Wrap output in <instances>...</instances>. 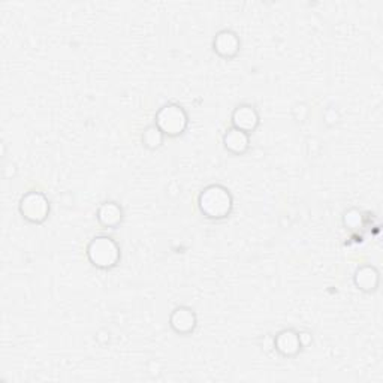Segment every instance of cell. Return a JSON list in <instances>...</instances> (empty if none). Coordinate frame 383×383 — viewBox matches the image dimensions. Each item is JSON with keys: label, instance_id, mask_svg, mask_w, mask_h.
Returning <instances> with one entry per match:
<instances>
[{"label": "cell", "instance_id": "5b68a950", "mask_svg": "<svg viewBox=\"0 0 383 383\" xmlns=\"http://www.w3.org/2000/svg\"><path fill=\"white\" fill-rule=\"evenodd\" d=\"M232 124L235 129L250 133L259 124V114L252 105H239L232 112Z\"/></svg>", "mask_w": 383, "mask_h": 383}, {"label": "cell", "instance_id": "3957f363", "mask_svg": "<svg viewBox=\"0 0 383 383\" xmlns=\"http://www.w3.org/2000/svg\"><path fill=\"white\" fill-rule=\"evenodd\" d=\"M187 114L186 111L176 103H168L162 107L155 119V124L162 130L164 135L168 137H180L187 128Z\"/></svg>", "mask_w": 383, "mask_h": 383}, {"label": "cell", "instance_id": "277c9868", "mask_svg": "<svg viewBox=\"0 0 383 383\" xmlns=\"http://www.w3.org/2000/svg\"><path fill=\"white\" fill-rule=\"evenodd\" d=\"M20 213L31 223H44L50 214V203L41 192L31 190L20 199Z\"/></svg>", "mask_w": 383, "mask_h": 383}, {"label": "cell", "instance_id": "52a82bcc", "mask_svg": "<svg viewBox=\"0 0 383 383\" xmlns=\"http://www.w3.org/2000/svg\"><path fill=\"white\" fill-rule=\"evenodd\" d=\"M239 40L238 36L231 31H222L219 32L214 37L213 48L214 51L223 57V59H232L239 51Z\"/></svg>", "mask_w": 383, "mask_h": 383}, {"label": "cell", "instance_id": "ba28073f", "mask_svg": "<svg viewBox=\"0 0 383 383\" xmlns=\"http://www.w3.org/2000/svg\"><path fill=\"white\" fill-rule=\"evenodd\" d=\"M274 348L277 352L280 353V355H283L286 358L295 357L303 348L301 340H300V334H296L292 330H284V331L279 332L274 340Z\"/></svg>", "mask_w": 383, "mask_h": 383}, {"label": "cell", "instance_id": "30bf717a", "mask_svg": "<svg viewBox=\"0 0 383 383\" xmlns=\"http://www.w3.org/2000/svg\"><path fill=\"white\" fill-rule=\"evenodd\" d=\"M98 220L102 226L116 229L123 220V210L116 203H105L98 210Z\"/></svg>", "mask_w": 383, "mask_h": 383}, {"label": "cell", "instance_id": "9c48e42d", "mask_svg": "<svg viewBox=\"0 0 383 383\" xmlns=\"http://www.w3.org/2000/svg\"><path fill=\"white\" fill-rule=\"evenodd\" d=\"M225 148L232 153V155H244V153L250 147V138H248V133L239 130V129H229L225 137H223Z\"/></svg>", "mask_w": 383, "mask_h": 383}, {"label": "cell", "instance_id": "7c38bea8", "mask_svg": "<svg viewBox=\"0 0 383 383\" xmlns=\"http://www.w3.org/2000/svg\"><path fill=\"white\" fill-rule=\"evenodd\" d=\"M164 138H165V135L162 133V130L156 126V124H151V126H147L146 129H144L142 144H144V147H147L148 150H156V148L162 147V144H164Z\"/></svg>", "mask_w": 383, "mask_h": 383}, {"label": "cell", "instance_id": "6da1fadb", "mask_svg": "<svg viewBox=\"0 0 383 383\" xmlns=\"http://www.w3.org/2000/svg\"><path fill=\"white\" fill-rule=\"evenodd\" d=\"M234 201L229 190L223 186L213 185L205 187L198 198L199 212L207 219L222 220L232 212Z\"/></svg>", "mask_w": 383, "mask_h": 383}, {"label": "cell", "instance_id": "8992f818", "mask_svg": "<svg viewBox=\"0 0 383 383\" xmlns=\"http://www.w3.org/2000/svg\"><path fill=\"white\" fill-rule=\"evenodd\" d=\"M169 325L177 334L187 335L190 332H194V330L196 328V314L194 313V310H190L187 307H178L172 312L169 318Z\"/></svg>", "mask_w": 383, "mask_h": 383}, {"label": "cell", "instance_id": "8fae6325", "mask_svg": "<svg viewBox=\"0 0 383 383\" xmlns=\"http://www.w3.org/2000/svg\"><path fill=\"white\" fill-rule=\"evenodd\" d=\"M355 284L361 291L371 292L379 284V274L373 266H361L355 273Z\"/></svg>", "mask_w": 383, "mask_h": 383}, {"label": "cell", "instance_id": "7a4b0ae2", "mask_svg": "<svg viewBox=\"0 0 383 383\" xmlns=\"http://www.w3.org/2000/svg\"><path fill=\"white\" fill-rule=\"evenodd\" d=\"M89 261L101 270H110L120 261L119 244L107 235L93 238L87 247Z\"/></svg>", "mask_w": 383, "mask_h": 383}]
</instances>
